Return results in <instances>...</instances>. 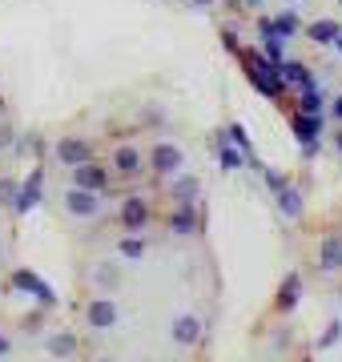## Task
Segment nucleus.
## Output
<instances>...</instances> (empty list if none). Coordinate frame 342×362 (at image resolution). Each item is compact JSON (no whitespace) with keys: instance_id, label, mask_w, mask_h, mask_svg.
Returning <instances> with one entry per match:
<instances>
[{"instance_id":"1","label":"nucleus","mask_w":342,"mask_h":362,"mask_svg":"<svg viewBox=\"0 0 342 362\" xmlns=\"http://www.w3.org/2000/svg\"><path fill=\"white\" fill-rule=\"evenodd\" d=\"M77 346H81V338L73 334V330H61V334L49 338V354H57V358H73Z\"/></svg>"},{"instance_id":"2","label":"nucleus","mask_w":342,"mask_h":362,"mask_svg":"<svg viewBox=\"0 0 342 362\" xmlns=\"http://www.w3.org/2000/svg\"><path fill=\"white\" fill-rule=\"evenodd\" d=\"M322 262H326V266H338V262H342V246H338V238H330V242H326V250H322Z\"/></svg>"},{"instance_id":"3","label":"nucleus","mask_w":342,"mask_h":362,"mask_svg":"<svg viewBox=\"0 0 342 362\" xmlns=\"http://www.w3.org/2000/svg\"><path fill=\"white\" fill-rule=\"evenodd\" d=\"M4 354H8V338L0 334V358H4Z\"/></svg>"},{"instance_id":"4","label":"nucleus","mask_w":342,"mask_h":362,"mask_svg":"<svg viewBox=\"0 0 342 362\" xmlns=\"http://www.w3.org/2000/svg\"><path fill=\"white\" fill-rule=\"evenodd\" d=\"M93 362H117V358H109V354H97V358H93Z\"/></svg>"}]
</instances>
